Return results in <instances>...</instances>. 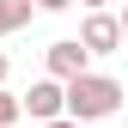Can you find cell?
Returning a JSON list of instances; mask_svg holds the SVG:
<instances>
[{"mask_svg":"<svg viewBox=\"0 0 128 128\" xmlns=\"http://www.w3.org/2000/svg\"><path fill=\"white\" fill-rule=\"evenodd\" d=\"M0 86H6V55H0Z\"/></svg>","mask_w":128,"mask_h":128,"instance_id":"9c48e42d","label":"cell"},{"mask_svg":"<svg viewBox=\"0 0 128 128\" xmlns=\"http://www.w3.org/2000/svg\"><path fill=\"white\" fill-rule=\"evenodd\" d=\"M18 116H24V104L12 98V92H0V128H12V122H18Z\"/></svg>","mask_w":128,"mask_h":128,"instance_id":"8992f818","label":"cell"},{"mask_svg":"<svg viewBox=\"0 0 128 128\" xmlns=\"http://www.w3.org/2000/svg\"><path fill=\"white\" fill-rule=\"evenodd\" d=\"M43 128H79V122L73 116H55V122H43Z\"/></svg>","mask_w":128,"mask_h":128,"instance_id":"ba28073f","label":"cell"},{"mask_svg":"<svg viewBox=\"0 0 128 128\" xmlns=\"http://www.w3.org/2000/svg\"><path fill=\"white\" fill-rule=\"evenodd\" d=\"M18 104H24L37 122H55V116H67V86H61V79H37Z\"/></svg>","mask_w":128,"mask_h":128,"instance_id":"7a4b0ae2","label":"cell"},{"mask_svg":"<svg viewBox=\"0 0 128 128\" xmlns=\"http://www.w3.org/2000/svg\"><path fill=\"white\" fill-rule=\"evenodd\" d=\"M122 37H128V6H122Z\"/></svg>","mask_w":128,"mask_h":128,"instance_id":"30bf717a","label":"cell"},{"mask_svg":"<svg viewBox=\"0 0 128 128\" xmlns=\"http://www.w3.org/2000/svg\"><path fill=\"white\" fill-rule=\"evenodd\" d=\"M37 6H43V12H67L73 0H37Z\"/></svg>","mask_w":128,"mask_h":128,"instance_id":"52a82bcc","label":"cell"},{"mask_svg":"<svg viewBox=\"0 0 128 128\" xmlns=\"http://www.w3.org/2000/svg\"><path fill=\"white\" fill-rule=\"evenodd\" d=\"M79 43H86L92 55H110V49L122 43V18H110V12H92V18H86V30H79Z\"/></svg>","mask_w":128,"mask_h":128,"instance_id":"277c9868","label":"cell"},{"mask_svg":"<svg viewBox=\"0 0 128 128\" xmlns=\"http://www.w3.org/2000/svg\"><path fill=\"white\" fill-rule=\"evenodd\" d=\"M122 110V86L110 73H79L67 79V116L73 122H104V116H116Z\"/></svg>","mask_w":128,"mask_h":128,"instance_id":"6da1fadb","label":"cell"},{"mask_svg":"<svg viewBox=\"0 0 128 128\" xmlns=\"http://www.w3.org/2000/svg\"><path fill=\"white\" fill-rule=\"evenodd\" d=\"M86 43L79 37H61V43H49V79H61V86H67V79H79V73H92L86 67Z\"/></svg>","mask_w":128,"mask_h":128,"instance_id":"3957f363","label":"cell"},{"mask_svg":"<svg viewBox=\"0 0 128 128\" xmlns=\"http://www.w3.org/2000/svg\"><path fill=\"white\" fill-rule=\"evenodd\" d=\"M86 6H104V0H86Z\"/></svg>","mask_w":128,"mask_h":128,"instance_id":"8fae6325","label":"cell"},{"mask_svg":"<svg viewBox=\"0 0 128 128\" xmlns=\"http://www.w3.org/2000/svg\"><path fill=\"white\" fill-rule=\"evenodd\" d=\"M30 6L37 0H0V37H12L18 24H30Z\"/></svg>","mask_w":128,"mask_h":128,"instance_id":"5b68a950","label":"cell"}]
</instances>
